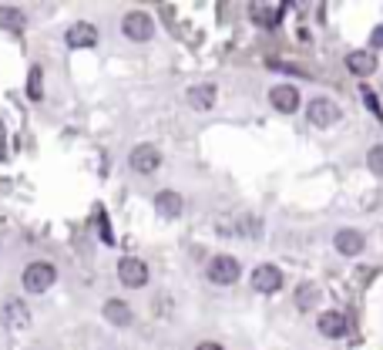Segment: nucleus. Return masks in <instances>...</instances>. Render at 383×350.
<instances>
[{"mask_svg": "<svg viewBox=\"0 0 383 350\" xmlns=\"http://www.w3.org/2000/svg\"><path fill=\"white\" fill-rule=\"evenodd\" d=\"M101 313H105V320L115 323V327H128V323H131V307H128L124 300H108Z\"/></svg>", "mask_w": 383, "mask_h": 350, "instance_id": "nucleus-16", "label": "nucleus"}, {"mask_svg": "<svg viewBox=\"0 0 383 350\" xmlns=\"http://www.w3.org/2000/svg\"><path fill=\"white\" fill-rule=\"evenodd\" d=\"M370 47L377 51V47H383V27H377L373 34H370Z\"/></svg>", "mask_w": 383, "mask_h": 350, "instance_id": "nucleus-24", "label": "nucleus"}, {"mask_svg": "<svg viewBox=\"0 0 383 350\" xmlns=\"http://www.w3.org/2000/svg\"><path fill=\"white\" fill-rule=\"evenodd\" d=\"M118 279H121L124 286H131V290H142V286L148 283V266H145L142 260H135V256H124V260L118 263Z\"/></svg>", "mask_w": 383, "mask_h": 350, "instance_id": "nucleus-4", "label": "nucleus"}, {"mask_svg": "<svg viewBox=\"0 0 383 350\" xmlns=\"http://www.w3.org/2000/svg\"><path fill=\"white\" fill-rule=\"evenodd\" d=\"M68 44L71 47H94L98 44V27L94 24H84V21H77V24H71L68 27Z\"/></svg>", "mask_w": 383, "mask_h": 350, "instance_id": "nucleus-11", "label": "nucleus"}, {"mask_svg": "<svg viewBox=\"0 0 383 350\" xmlns=\"http://www.w3.org/2000/svg\"><path fill=\"white\" fill-rule=\"evenodd\" d=\"M209 279L215 283V286H229V283H235L239 279V260L235 256H212V263H209Z\"/></svg>", "mask_w": 383, "mask_h": 350, "instance_id": "nucleus-3", "label": "nucleus"}, {"mask_svg": "<svg viewBox=\"0 0 383 350\" xmlns=\"http://www.w3.org/2000/svg\"><path fill=\"white\" fill-rule=\"evenodd\" d=\"M346 68H349L356 78H367V75L377 71V54H373V51H353V54L346 58Z\"/></svg>", "mask_w": 383, "mask_h": 350, "instance_id": "nucleus-13", "label": "nucleus"}, {"mask_svg": "<svg viewBox=\"0 0 383 350\" xmlns=\"http://www.w3.org/2000/svg\"><path fill=\"white\" fill-rule=\"evenodd\" d=\"M54 283H57V270H54L51 263H44V260L31 263V266L24 270V290H27V293H47Z\"/></svg>", "mask_w": 383, "mask_h": 350, "instance_id": "nucleus-2", "label": "nucleus"}, {"mask_svg": "<svg viewBox=\"0 0 383 350\" xmlns=\"http://www.w3.org/2000/svg\"><path fill=\"white\" fill-rule=\"evenodd\" d=\"M98 226H101V239L111 246V242H115V236H111V229H108V216H105V209H98Z\"/></svg>", "mask_w": 383, "mask_h": 350, "instance_id": "nucleus-22", "label": "nucleus"}, {"mask_svg": "<svg viewBox=\"0 0 383 350\" xmlns=\"http://www.w3.org/2000/svg\"><path fill=\"white\" fill-rule=\"evenodd\" d=\"M256 10V21L259 24H276L279 21V14H272V7H252Z\"/></svg>", "mask_w": 383, "mask_h": 350, "instance_id": "nucleus-21", "label": "nucleus"}, {"mask_svg": "<svg viewBox=\"0 0 383 350\" xmlns=\"http://www.w3.org/2000/svg\"><path fill=\"white\" fill-rule=\"evenodd\" d=\"M316 300H319V290H316L313 283H303V286H300V293H296L300 310H313V307H316Z\"/></svg>", "mask_w": 383, "mask_h": 350, "instance_id": "nucleus-19", "label": "nucleus"}, {"mask_svg": "<svg viewBox=\"0 0 383 350\" xmlns=\"http://www.w3.org/2000/svg\"><path fill=\"white\" fill-rule=\"evenodd\" d=\"M121 34L128 40H152L155 34V21L152 14H145V10H128L124 17H121Z\"/></svg>", "mask_w": 383, "mask_h": 350, "instance_id": "nucleus-1", "label": "nucleus"}, {"mask_svg": "<svg viewBox=\"0 0 383 350\" xmlns=\"http://www.w3.org/2000/svg\"><path fill=\"white\" fill-rule=\"evenodd\" d=\"M360 95H363V101H367V108H370V112H377V115H383V112H380V101H377V95H373L370 88H363Z\"/></svg>", "mask_w": 383, "mask_h": 350, "instance_id": "nucleus-23", "label": "nucleus"}, {"mask_svg": "<svg viewBox=\"0 0 383 350\" xmlns=\"http://www.w3.org/2000/svg\"><path fill=\"white\" fill-rule=\"evenodd\" d=\"M0 27L3 31H24V14L17 10V7H0Z\"/></svg>", "mask_w": 383, "mask_h": 350, "instance_id": "nucleus-17", "label": "nucleus"}, {"mask_svg": "<svg viewBox=\"0 0 383 350\" xmlns=\"http://www.w3.org/2000/svg\"><path fill=\"white\" fill-rule=\"evenodd\" d=\"M195 350H222V347H219V344H209V340H205V344H198Z\"/></svg>", "mask_w": 383, "mask_h": 350, "instance_id": "nucleus-25", "label": "nucleus"}, {"mask_svg": "<svg viewBox=\"0 0 383 350\" xmlns=\"http://www.w3.org/2000/svg\"><path fill=\"white\" fill-rule=\"evenodd\" d=\"M363 233L360 229H340V233L333 236V246H336V253H343V256H360L363 253Z\"/></svg>", "mask_w": 383, "mask_h": 350, "instance_id": "nucleus-10", "label": "nucleus"}, {"mask_svg": "<svg viewBox=\"0 0 383 350\" xmlns=\"http://www.w3.org/2000/svg\"><path fill=\"white\" fill-rule=\"evenodd\" d=\"M182 209H185V199H182L179 192L165 189V192L155 195V212H158V216H165V219H179Z\"/></svg>", "mask_w": 383, "mask_h": 350, "instance_id": "nucleus-9", "label": "nucleus"}, {"mask_svg": "<svg viewBox=\"0 0 383 350\" xmlns=\"http://www.w3.org/2000/svg\"><path fill=\"white\" fill-rule=\"evenodd\" d=\"M27 95H31V101H40L44 98V71H40V64L31 68V78H27Z\"/></svg>", "mask_w": 383, "mask_h": 350, "instance_id": "nucleus-18", "label": "nucleus"}, {"mask_svg": "<svg viewBox=\"0 0 383 350\" xmlns=\"http://www.w3.org/2000/svg\"><path fill=\"white\" fill-rule=\"evenodd\" d=\"M128 162H131V168H135V172L152 175L155 168L161 165V152H158L155 145H138V149L131 152V158H128Z\"/></svg>", "mask_w": 383, "mask_h": 350, "instance_id": "nucleus-8", "label": "nucleus"}, {"mask_svg": "<svg viewBox=\"0 0 383 350\" xmlns=\"http://www.w3.org/2000/svg\"><path fill=\"white\" fill-rule=\"evenodd\" d=\"M252 286L259 290V293H276L279 286H282V273L276 270V266H256V273H252Z\"/></svg>", "mask_w": 383, "mask_h": 350, "instance_id": "nucleus-12", "label": "nucleus"}, {"mask_svg": "<svg viewBox=\"0 0 383 350\" xmlns=\"http://www.w3.org/2000/svg\"><path fill=\"white\" fill-rule=\"evenodd\" d=\"M319 334H323V337H330V340L343 337L346 334V316L343 313H336V310L319 313Z\"/></svg>", "mask_w": 383, "mask_h": 350, "instance_id": "nucleus-14", "label": "nucleus"}, {"mask_svg": "<svg viewBox=\"0 0 383 350\" xmlns=\"http://www.w3.org/2000/svg\"><path fill=\"white\" fill-rule=\"evenodd\" d=\"M367 165H370L373 175H380L383 179V145H373V149L367 152Z\"/></svg>", "mask_w": 383, "mask_h": 350, "instance_id": "nucleus-20", "label": "nucleus"}, {"mask_svg": "<svg viewBox=\"0 0 383 350\" xmlns=\"http://www.w3.org/2000/svg\"><path fill=\"white\" fill-rule=\"evenodd\" d=\"M189 105L195 112H209L215 105V84H192L189 88Z\"/></svg>", "mask_w": 383, "mask_h": 350, "instance_id": "nucleus-15", "label": "nucleus"}, {"mask_svg": "<svg viewBox=\"0 0 383 350\" xmlns=\"http://www.w3.org/2000/svg\"><path fill=\"white\" fill-rule=\"evenodd\" d=\"M306 118L316 125V128H330V125L340 121V108H336L330 98H313L309 108H306Z\"/></svg>", "mask_w": 383, "mask_h": 350, "instance_id": "nucleus-5", "label": "nucleus"}, {"mask_svg": "<svg viewBox=\"0 0 383 350\" xmlns=\"http://www.w3.org/2000/svg\"><path fill=\"white\" fill-rule=\"evenodd\" d=\"M0 320H3V327L7 330H27L31 327V310H27V303H21V300H7L3 303V310H0Z\"/></svg>", "mask_w": 383, "mask_h": 350, "instance_id": "nucleus-6", "label": "nucleus"}, {"mask_svg": "<svg viewBox=\"0 0 383 350\" xmlns=\"http://www.w3.org/2000/svg\"><path fill=\"white\" fill-rule=\"evenodd\" d=\"M269 101H272V108H276V112L293 115V112L300 108V91H296L293 84H276V88L269 91Z\"/></svg>", "mask_w": 383, "mask_h": 350, "instance_id": "nucleus-7", "label": "nucleus"}]
</instances>
